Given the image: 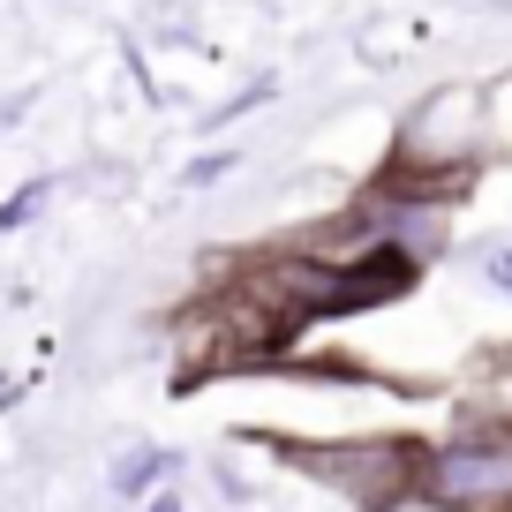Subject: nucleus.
<instances>
[{
	"mask_svg": "<svg viewBox=\"0 0 512 512\" xmlns=\"http://www.w3.org/2000/svg\"><path fill=\"white\" fill-rule=\"evenodd\" d=\"M482 159V91L452 83L430 91L400 128V151H392V174L384 181H422L415 196H430V181H445L452 196H467V174Z\"/></svg>",
	"mask_w": 512,
	"mask_h": 512,
	"instance_id": "1",
	"label": "nucleus"
},
{
	"mask_svg": "<svg viewBox=\"0 0 512 512\" xmlns=\"http://www.w3.org/2000/svg\"><path fill=\"white\" fill-rule=\"evenodd\" d=\"M415 497L437 512H512V422H475L422 452Z\"/></svg>",
	"mask_w": 512,
	"mask_h": 512,
	"instance_id": "2",
	"label": "nucleus"
},
{
	"mask_svg": "<svg viewBox=\"0 0 512 512\" xmlns=\"http://www.w3.org/2000/svg\"><path fill=\"white\" fill-rule=\"evenodd\" d=\"M422 452L430 445H415V437H354V445H294V460L309 475H324L332 490H347L354 505L384 512V505H400V497H415Z\"/></svg>",
	"mask_w": 512,
	"mask_h": 512,
	"instance_id": "3",
	"label": "nucleus"
},
{
	"mask_svg": "<svg viewBox=\"0 0 512 512\" xmlns=\"http://www.w3.org/2000/svg\"><path fill=\"white\" fill-rule=\"evenodd\" d=\"M482 272H490L497 287H512V249H490V256H482Z\"/></svg>",
	"mask_w": 512,
	"mask_h": 512,
	"instance_id": "4",
	"label": "nucleus"
}]
</instances>
